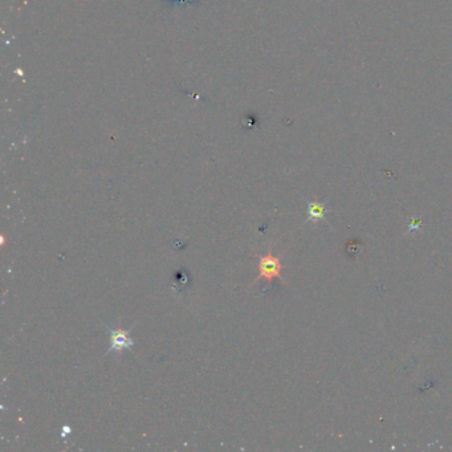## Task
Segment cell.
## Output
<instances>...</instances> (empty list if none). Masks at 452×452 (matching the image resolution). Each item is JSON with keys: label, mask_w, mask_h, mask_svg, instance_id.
<instances>
[{"label": "cell", "mask_w": 452, "mask_h": 452, "mask_svg": "<svg viewBox=\"0 0 452 452\" xmlns=\"http://www.w3.org/2000/svg\"><path fill=\"white\" fill-rule=\"evenodd\" d=\"M281 261L277 256L269 251L267 255L259 257V276L255 281H259L260 278H265L268 284H271L274 277L281 278Z\"/></svg>", "instance_id": "cell-1"}, {"label": "cell", "mask_w": 452, "mask_h": 452, "mask_svg": "<svg viewBox=\"0 0 452 452\" xmlns=\"http://www.w3.org/2000/svg\"><path fill=\"white\" fill-rule=\"evenodd\" d=\"M190 284V274L186 269H179V271L175 272L174 277H173V289L177 290V292H182V290L187 288Z\"/></svg>", "instance_id": "cell-4"}, {"label": "cell", "mask_w": 452, "mask_h": 452, "mask_svg": "<svg viewBox=\"0 0 452 452\" xmlns=\"http://www.w3.org/2000/svg\"><path fill=\"white\" fill-rule=\"evenodd\" d=\"M110 333V342H109L108 354L111 352L121 353L123 350H129L134 346V340L130 337L131 329H122V328H108Z\"/></svg>", "instance_id": "cell-2"}, {"label": "cell", "mask_w": 452, "mask_h": 452, "mask_svg": "<svg viewBox=\"0 0 452 452\" xmlns=\"http://www.w3.org/2000/svg\"><path fill=\"white\" fill-rule=\"evenodd\" d=\"M326 208L324 203L311 202L308 204V222H319L325 218Z\"/></svg>", "instance_id": "cell-3"}]
</instances>
